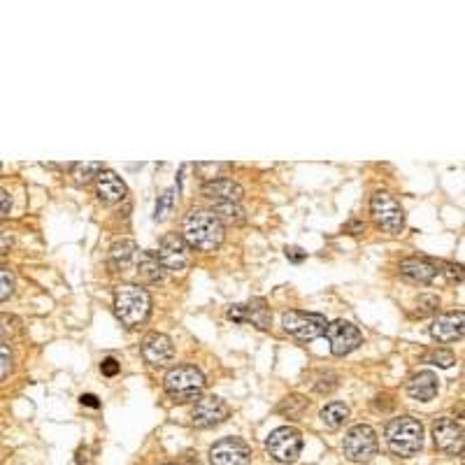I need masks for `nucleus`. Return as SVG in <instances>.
I'll use <instances>...</instances> for the list:
<instances>
[{
    "instance_id": "1",
    "label": "nucleus",
    "mask_w": 465,
    "mask_h": 465,
    "mask_svg": "<svg viewBox=\"0 0 465 465\" xmlns=\"http://www.w3.org/2000/svg\"><path fill=\"white\" fill-rule=\"evenodd\" d=\"M182 240L186 242V247H194L198 251H214L219 244L223 242V223L212 214V212L196 210L189 212L184 217L182 223Z\"/></svg>"
},
{
    "instance_id": "2",
    "label": "nucleus",
    "mask_w": 465,
    "mask_h": 465,
    "mask_svg": "<svg viewBox=\"0 0 465 465\" xmlns=\"http://www.w3.org/2000/svg\"><path fill=\"white\" fill-rule=\"evenodd\" d=\"M115 312L124 326L137 328V326H142L149 319L151 298L137 284H121L115 294Z\"/></svg>"
},
{
    "instance_id": "3",
    "label": "nucleus",
    "mask_w": 465,
    "mask_h": 465,
    "mask_svg": "<svg viewBox=\"0 0 465 465\" xmlns=\"http://www.w3.org/2000/svg\"><path fill=\"white\" fill-rule=\"evenodd\" d=\"M387 444L396 456L412 458L423 447V426L414 416H398L387 426Z\"/></svg>"
},
{
    "instance_id": "4",
    "label": "nucleus",
    "mask_w": 465,
    "mask_h": 465,
    "mask_svg": "<svg viewBox=\"0 0 465 465\" xmlns=\"http://www.w3.org/2000/svg\"><path fill=\"white\" fill-rule=\"evenodd\" d=\"M163 387L175 403L198 400L205 389V377L196 365H177L165 375Z\"/></svg>"
},
{
    "instance_id": "5",
    "label": "nucleus",
    "mask_w": 465,
    "mask_h": 465,
    "mask_svg": "<svg viewBox=\"0 0 465 465\" xmlns=\"http://www.w3.org/2000/svg\"><path fill=\"white\" fill-rule=\"evenodd\" d=\"M342 449H344V456H347V461H351V463H368V461H372V458L377 456V449H380V444H377V433L370 426H365V423L351 426L349 433L344 435Z\"/></svg>"
},
{
    "instance_id": "6",
    "label": "nucleus",
    "mask_w": 465,
    "mask_h": 465,
    "mask_svg": "<svg viewBox=\"0 0 465 465\" xmlns=\"http://www.w3.org/2000/svg\"><path fill=\"white\" fill-rule=\"evenodd\" d=\"M265 449L277 463H294L303 451V435L294 426L275 428L265 440Z\"/></svg>"
},
{
    "instance_id": "7",
    "label": "nucleus",
    "mask_w": 465,
    "mask_h": 465,
    "mask_svg": "<svg viewBox=\"0 0 465 465\" xmlns=\"http://www.w3.org/2000/svg\"><path fill=\"white\" fill-rule=\"evenodd\" d=\"M282 326L289 335L298 337V340H316V337L326 335L328 321L323 314H314V312H298L291 310L282 316Z\"/></svg>"
},
{
    "instance_id": "8",
    "label": "nucleus",
    "mask_w": 465,
    "mask_h": 465,
    "mask_svg": "<svg viewBox=\"0 0 465 465\" xmlns=\"http://www.w3.org/2000/svg\"><path fill=\"white\" fill-rule=\"evenodd\" d=\"M370 212L375 223L387 232H400L405 226V212L400 203L387 191H377L370 201Z\"/></svg>"
},
{
    "instance_id": "9",
    "label": "nucleus",
    "mask_w": 465,
    "mask_h": 465,
    "mask_svg": "<svg viewBox=\"0 0 465 465\" xmlns=\"http://www.w3.org/2000/svg\"><path fill=\"white\" fill-rule=\"evenodd\" d=\"M156 258H158V263H161V268L170 270V272L186 270V265H189V261H191L189 247H186V242L182 240V235H177V232H168V235L161 237Z\"/></svg>"
},
{
    "instance_id": "10",
    "label": "nucleus",
    "mask_w": 465,
    "mask_h": 465,
    "mask_svg": "<svg viewBox=\"0 0 465 465\" xmlns=\"http://www.w3.org/2000/svg\"><path fill=\"white\" fill-rule=\"evenodd\" d=\"M212 465H249L251 449L240 437H223L210 449Z\"/></svg>"
},
{
    "instance_id": "11",
    "label": "nucleus",
    "mask_w": 465,
    "mask_h": 465,
    "mask_svg": "<svg viewBox=\"0 0 465 465\" xmlns=\"http://www.w3.org/2000/svg\"><path fill=\"white\" fill-rule=\"evenodd\" d=\"M433 442L444 454H461L463 451V423L454 416H440L433 423Z\"/></svg>"
},
{
    "instance_id": "12",
    "label": "nucleus",
    "mask_w": 465,
    "mask_h": 465,
    "mask_svg": "<svg viewBox=\"0 0 465 465\" xmlns=\"http://www.w3.org/2000/svg\"><path fill=\"white\" fill-rule=\"evenodd\" d=\"M326 335H328L330 342V351L335 356H347L354 349H358V344L363 342L361 330L356 328L351 321H344V319H337L326 328Z\"/></svg>"
},
{
    "instance_id": "13",
    "label": "nucleus",
    "mask_w": 465,
    "mask_h": 465,
    "mask_svg": "<svg viewBox=\"0 0 465 465\" xmlns=\"http://www.w3.org/2000/svg\"><path fill=\"white\" fill-rule=\"evenodd\" d=\"M230 409L221 398L217 396H205L198 398V403L194 405V412H191V418H194V426L198 428H212L219 426L228 418Z\"/></svg>"
},
{
    "instance_id": "14",
    "label": "nucleus",
    "mask_w": 465,
    "mask_h": 465,
    "mask_svg": "<svg viewBox=\"0 0 465 465\" xmlns=\"http://www.w3.org/2000/svg\"><path fill=\"white\" fill-rule=\"evenodd\" d=\"M228 319L237 323H251L261 330L270 328L272 323V314L268 310V303H265L263 298H256V301L244 303V305H232L228 310Z\"/></svg>"
},
{
    "instance_id": "15",
    "label": "nucleus",
    "mask_w": 465,
    "mask_h": 465,
    "mask_svg": "<svg viewBox=\"0 0 465 465\" xmlns=\"http://www.w3.org/2000/svg\"><path fill=\"white\" fill-rule=\"evenodd\" d=\"M465 333V314L463 312H449V314H440L430 326V335L437 342H456L461 340Z\"/></svg>"
},
{
    "instance_id": "16",
    "label": "nucleus",
    "mask_w": 465,
    "mask_h": 465,
    "mask_svg": "<svg viewBox=\"0 0 465 465\" xmlns=\"http://www.w3.org/2000/svg\"><path fill=\"white\" fill-rule=\"evenodd\" d=\"M142 356L149 365H165L175 356L172 340L163 333H151L142 340Z\"/></svg>"
},
{
    "instance_id": "17",
    "label": "nucleus",
    "mask_w": 465,
    "mask_h": 465,
    "mask_svg": "<svg viewBox=\"0 0 465 465\" xmlns=\"http://www.w3.org/2000/svg\"><path fill=\"white\" fill-rule=\"evenodd\" d=\"M203 196L208 201H214V205L221 203H240L244 196V189L232 179H212L203 186Z\"/></svg>"
},
{
    "instance_id": "18",
    "label": "nucleus",
    "mask_w": 465,
    "mask_h": 465,
    "mask_svg": "<svg viewBox=\"0 0 465 465\" xmlns=\"http://www.w3.org/2000/svg\"><path fill=\"white\" fill-rule=\"evenodd\" d=\"M96 184H98V198H101L105 205L121 203L126 194H128V189H126V184L121 182V177L108 168L96 177Z\"/></svg>"
},
{
    "instance_id": "19",
    "label": "nucleus",
    "mask_w": 465,
    "mask_h": 465,
    "mask_svg": "<svg viewBox=\"0 0 465 465\" xmlns=\"http://www.w3.org/2000/svg\"><path fill=\"white\" fill-rule=\"evenodd\" d=\"M437 389H440V384H437V375H435V372H430V370L416 372V375L407 382L409 398H414V400H421V403L433 400V398L437 396Z\"/></svg>"
},
{
    "instance_id": "20",
    "label": "nucleus",
    "mask_w": 465,
    "mask_h": 465,
    "mask_svg": "<svg viewBox=\"0 0 465 465\" xmlns=\"http://www.w3.org/2000/svg\"><path fill=\"white\" fill-rule=\"evenodd\" d=\"M437 265L426 261V258H405L400 263V275L409 282H418V284H428L433 282L437 275Z\"/></svg>"
},
{
    "instance_id": "21",
    "label": "nucleus",
    "mask_w": 465,
    "mask_h": 465,
    "mask_svg": "<svg viewBox=\"0 0 465 465\" xmlns=\"http://www.w3.org/2000/svg\"><path fill=\"white\" fill-rule=\"evenodd\" d=\"M135 268H137L135 270L137 277L147 284H156L163 279V268H161V263H158L156 254H151V251H137Z\"/></svg>"
},
{
    "instance_id": "22",
    "label": "nucleus",
    "mask_w": 465,
    "mask_h": 465,
    "mask_svg": "<svg viewBox=\"0 0 465 465\" xmlns=\"http://www.w3.org/2000/svg\"><path fill=\"white\" fill-rule=\"evenodd\" d=\"M135 256H137V244L133 240L115 242L110 249V265L115 268V272H126L130 268V263L135 261Z\"/></svg>"
},
{
    "instance_id": "23",
    "label": "nucleus",
    "mask_w": 465,
    "mask_h": 465,
    "mask_svg": "<svg viewBox=\"0 0 465 465\" xmlns=\"http://www.w3.org/2000/svg\"><path fill=\"white\" fill-rule=\"evenodd\" d=\"M349 418V407L344 403H328L326 407L321 409V421L326 428L330 430H337L340 426H344V421Z\"/></svg>"
},
{
    "instance_id": "24",
    "label": "nucleus",
    "mask_w": 465,
    "mask_h": 465,
    "mask_svg": "<svg viewBox=\"0 0 465 465\" xmlns=\"http://www.w3.org/2000/svg\"><path fill=\"white\" fill-rule=\"evenodd\" d=\"M219 221H228V223H242L244 221V210L237 203H221L214 205V212H212Z\"/></svg>"
},
{
    "instance_id": "25",
    "label": "nucleus",
    "mask_w": 465,
    "mask_h": 465,
    "mask_svg": "<svg viewBox=\"0 0 465 465\" xmlns=\"http://www.w3.org/2000/svg\"><path fill=\"white\" fill-rule=\"evenodd\" d=\"M305 409H307V400H305L303 396H289V398H284V400L279 403V407H277L279 414H284V416H289V418H298Z\"/></svg>"
},
{
    "instance_id": "26",
    "label": "nucleus",
    "mask_w": 465,
    "mask_h": 465,
    "mask_svg": "<svg viewBox=\"0 0 465 465\" xmlns=\"http://www.w3.org/2000/svg\"><path fill=\"white\" fill-rule=\"evenodd\" d=\"M105 170L103 163H75L72 165V177L77 179L79 184L91 182L93 177H98Z\"/></svg>"
},
{
    "instance_id": "27",
    "label": "nucleus",
    "mask_w": 465,
    "mask_h": 465,
    "mask_svg": "<svg viewBox=\"0 0 465 465\" xmlns=\"http://www.w3.org/2000/svg\"><path fill=\"white\" fill-rule=\"evenodd\" d=\"M175 194H177L175 189H168V191H163V196H158L156 214H154L156 221H165V219H168V214L172 212V205H175Z\"/></svg>"
},
{
    "instance_id": "28",
    "label": "nucleus",
    "mask_w": 465,
    "mask_h": 465,
    "mask_svg": "<svg viewBox=\"0 0 465 465\" xmlns=\"http://www.w3.org/2000/svg\"><path fill=\"white\" fill-rule=\"evenodd\" d=\"M423 363L437 365V368H451V365L456 363V356L447 349H435V351H428V354L423 356Z\"/></svg>"
},
{
    "instance_id": "29",
    "label": "nucleus",
    "mask_w": 465,
    "mask_h": 465,
    "mask_svg": "<svg viewBox=\"0 0 465 465\" xmlns=\"http://www.w3.org/2000/svg\"><path fill=\"white\" fill-rule=\"evenodd\" d=\"M15 291V272L8 265H0V303L8 301Z\"/></svg>"
},
{
    "instance_id": "30",
    "label": "nucleus",
    "mask_w": 465,
    "mask_h": 465,
    "mask_svg": "<svg viewBox=\"0 0 465 465\" xmlns=\"http://www.w3.org/2000/svg\"><path fill=\"white\" fill-rule=\"evenodd\" d=\"M19 330H22V321L12 314H0V337L8 340V337H15Z\"/></svg>"
},
{
    "instance_id": "31",
    "label": "nucleus",
    "mask_w": 465,
    "mask_h": 465,
    "mask_svg": "<svg viewBox=\"0 0 465 465\" xmlns=\"http://www.w3.org/2000/svg\"><path fill=\"white\" fill-rule=\"evenodd\" d=\"M10 370H12V351L8 344L0 340V380H5L10 375Z\"/></svg>"
},
{
    "instance_id": "32",
    "label": "nucleus",
    "mask_w": 465,
    "mask_h": 465,
    "mask_svg": "<svg viewBox=\"0 0 465 465\" xmlns=\"http://www.w3.org/2000/svg\"><path fill=\"white\" fill-rule=\"evenodd\" d=\"M418 307H416V314L418 316H426V314H430V312H435L437 307H440V301H437L435 296H421L418 298Z\"/></svg>"
},
{
    "instance_id": "33",
    "label": "nucleus",
    "mask_w": 465,
    "mask_h": 465,
    "mask_svg": "<svg viewBox=\"0 0 465 465\" xmlns=\"http://www.w3.org/2000/svg\"><path fill=\"white\" fill-rule=\"evenodd\" d=\"M12 247H15V232L0 226V254H8Z\"/></svg>"
},
{
    "instance_id": "34",
    "label": "nucleus",
    "mask_w": 465,
    "mask_h": 465,
    "mask_svg": "<svg viewBox=\"0 0 465 465\" xmlns=\"http://www.w3.org/2000/svg\"><path fill=\"white\" fill-rule=\"evenodd\" d=\"M287 258L291 263H303L307 258V251H303L301 247H287Z\"/></svg>"
},
{
    "instance_id": "35",
    "label": "nucleus",
    "mask_w": 465,
    "mask_h": 465,
    "mask_svg": "<svg viewBox=\"0 0 465 465\" xmlns=\"http://www.w3.org/2000/svg\"><path fill=\"white\" fill-rule=\"evenodd\" d=\"M101 370H103L105 377H115L119 372V363L115 361V358H105L103 365H101Z\"/></svg>"
},
{
    "instance_id": "36",
    "label": "nucleus",
    "mask_w": 465,
    "mask_h": 465,
    "mask_svg": "<svg viewBox=\"0 0 465 465\" xmlns=\"http://www.w3.org/2000/svg\"><path fill=\"white\" fill-rule=\"evenodd\" d=\"M10 205H12V201H10V194H8V191H5V189H0V219H3V217H8Z\"/></svg>"
},
{
    "instance_id": "37",
    "label": "nucleus",
    "mask_w": 465,
    "mask_h": 465,
    "mask_svg": "<svg viewBox=\"0 0 465 465\" xmlns=\"http://www.w3.org/2000/svg\"><path fill=\"white\" fill-rule=\"evenodd\" d=\"M444 268H447V275H449L451 279H458V282H461V279H463V270H461V265L444 263Z\"/></svg>"
},
{
    "instance_id": "38",
    "label": "nucleus",
    "mask_w": 465,
    "mask_h": 465,
    "mask_svg": "<svg viewBox=\"0 0 465 465\" xmlns=\"http://www.w3.org/2000/svg\"><path fill=\"white\" fill-rule=\"evenodd\" d=\"M79 400H82V405H89V407H101V403H98V398H96V396H91V394L82 396V398H79Z\"/></svg>"
},
{
    "instance_id": "39",
    "label": "nucleus",
    "mask_w": 465,
    "mask_h": 465,
    "mask_svg": "<svg viewBox=\"0 0 465 465\" xmlns=\"http://www.w3.org/2000/svg\"><path fill=\"white\" fill-rule=\"evenodd\" d=\"M163 465H175V463H163Z\"/></svg>"
},
{
    "instance_id": "40",
    "label": "nucleus",
    "mask_w": 465,
    "mask_h": 465,
    "mask_svg": "<svg viewBox=\"0 0 465 465\" xmlns=\"http://www.w3.org/2000/svg\"><path fill=\"white\" fill-rule=\"evenodd\" d=\"M0 168H3V165H0Z\"/></svg>"
}]
</instances>
